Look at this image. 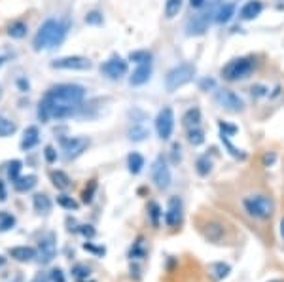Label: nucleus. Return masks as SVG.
Listing matches in <instances>:
<instances>
[{"label": "nucleus", "instance_id": "f257e3e1", "mask_svg": "<svg viewBox=\"0 0 284 282\" xmlns=\"http://www.w3.org/2000/svg\"><path fill=\"white\" fill-rule=\"evenodd\" d=\"M86 98V89L78 84H61L51 87L38 104V120L48 123L51 120H66L74 116Z\"/></svg>", "mask_w": 284, "mask_h": 282}, {"label": "nucleus", "instance_id": "f03ea898", "mask_svg": "<svg viewBox=\"0 0 284 282\" xmlns=\"http://www.w3.org/2000/svg\"><path fill=\"white\" fill-rule=\"evenodd\" d=\"M64 36H66V25L57 19H46L32 38V49L46 51V49L57 48L64 40Z\"/></svg>", "mask_w": 284, "mask_h": 282}, {"label": "nucleus", "instance_id": "7ed1b4c3", "mask_svg": "<svg viewBox=\"0 0 284 282\" xmlns=\"http://www.w3.org/2000/svg\"><path fill=\"white\" fill-rule=\"evenodd\" d=\"M193 76H195V66L191 63H182V64L174 66V68H171L167 72V76H165V89L169 93L178 91L180 87L188 86L193 80Z\"/></svg>", "mask_w": 284, "mask_h": 282}, {"label": "nucleus", "instance_id": "20e7f679", "mask_svg": "<svg viewBox=\"0 0 284 282\" xmlns=\"http://www.w3.org/2000/svg\"><path fill=\"white\" fill-rule=\"evenodd\" d=\"M243 207L256 220H267L273 216L275 205L267 195H248L243 199Z\"/></svg>", "mask_w": 284, "mask_h": 282}, {"label": "nucleus", "instance_id": "39448f33", "mask_svg": "<svg viewBox=\"0 0 284 282\" xmlns=\"http://www.w3.org/2000/svg\"><path fill=\"white\" fill-rule=\"evenodd\" d=\"M254 57H239V59H231L222 68V78L227 82H239L248 78L252 70H254Z\"/></svg>", "mask_w": 284, "mask_h": 282}, {"label": "nucleus", "instance_id": "423d86ee", "mask_svg": "<svg viewBox=\"0 0 284 282\" xmlns=\"http://www.w3.org/2000/svg\"><path fill=\"white\" fill-rule=\"evenodd\" d=\"M156 131L161 140H169L174 131V112L171 106L161 108L156 118Z\"/></svg>", "mask_w": 284, "mask_h": 282}, {"label": "nucleus", "instance_id": "0eeeda50", "mask_svg": "<svg viewBox=\"0 0 284 282\" xmlns=\"http://www.w3.org/2000/svg\"><path fill=\"white\" fill-rule=\"evenodd\" d=\"M51 68L55 70H89L91 61L82 55H68V57H59L50 63Z\"/></svg>", "mask_w": 284, "mask_h": 282}, {"label": "nucleus", "instance_id": "6e6552de", "mask_svg": "<svg viewBox=\"0 0 284 282\" xmlns=\"http://www.w3.org/2000/svg\"><path fill=\"white\" fill-rule=\"evenodd\" d=\"M152 182L159 189H167L171 186V169L163 157H158L152 163Z\"/></svg>", "mask_w": 284, "mask_h": 282}, {"label": "nucleus", "instance_id": "1a4fd4ad", "mask_svg": "<svg viewBox=\"0 0 284 282\" xmlns=\"http://www.w3.org/2000/svg\"><path fill=\"white\" fill-rule=\"evenodd\" d=\"M216 12L212 10H207V12H201L197 15H193L188 25H186V32L188 36H199V34H205V31H209V25H210V17L214 15Z\"/></svg>", "mask_w": 284, "mask_h": 282}, {"label": "nucleus", "instance_id": "9d476101", "mask_svg": "<svg viewBox=\"0 0 284 282\" xmlns=\"http://www.w3.org/2000/svg\"><path fill=\"white\" fill-rule=\"evenodd\" d=\"M55 254H57V239L53 233H48L38 243L36 258L40 263H50V261H53Z\"/></svg>", "mask_w": 284, "mask_h": 282}, {"label": "nucleus", "instance_id": "9b49d317", "mask_svg": "<svg viewBox=\"0 0 284 282\" xmlns=\"http://www.w3.org/2000/svg\"><path fill=\"white\" fill-rule=\"evenodd\" d=\"M216 102L229 112H243L245 110V102L237 93L229 91V89H220L216 91Z\"/></svg>", "mask_w": 284, "mask_h": 282}, {"label": "nucleus", "instance_id": "f8f14e48", "mask_svg": "<svg viewBox=\"0 0 284 282\" xmlns=\"http://www.w3.org/2000/svg\"><path fill=\"white\" fill-rule=\"evenodd\" d=\"M184 220V209L180 197H171L167 203V212H165V223L169 227H178Z\"/></svg>", "mask_w": 284, "mask_h": 282}, {"label": "nucleus", "instance_id": "ddd939ff", "mask_svg": "<svg viewBox=\"0 0 284 282\" xmlns=\"http://www.w3.org/2000/svg\"><path fill=\"white\" fill-rule=\"evenodd\" d=\"M100 72L110 80H120L127 74V61L120 59V57H112L104 64H100Z\"/></svg>", "mask_w": 284, "mask_h": 282}, {"label": "nucleus", "instance_id": "4468645a", "mask_svg": "<svg viewBox=\"0 0 284 282\" xmlns=\"http://www.w3.org/2000/svg\"><path fill=\"white\" fill-rule=\"evenodd\" d=\"M87 148H89V138L86 136H74V138H68L66 142H64V157L66 159H76V157H80L84 152H86Z\"/></svg>", "mask_w": 284, "mask_h": 282}, {"label": "nucleus", "instance_id": "2eb2a0df", "mask_svg": "<svg viewBox=\"0 0 284 282\" xmlns=\"http://www.w3.org/2000/svg\"><path fill=\"white\" fill-rule=\"evenodd\" d=\"M150 76H152V66H150V63L138 64L135 70H133V74H131V78H129V84H131V86H144V84L150 80Z\"/></svg>", "mask_w": 284, "mask_h": 282}, {"label": "nucleus", "instance_id": "dca6fc26", "mask_svg": "<svg viewBox=\"0 0 284 282\" xmlns=\"http://www.w3.org/2000/svg\"><path fill=\"white\" fill-rule=\"evenodd\" d=\"M263 10V4H261V0H248L247 4L241 8V19L243 21H252V19H256L259 13Z\"/></svg>", "mask_w": 284, "mask_h": 282}, {"label": "nucleus", "instance_id": "f3484780", "mask_svg": "<svg viewBox=\"0 0 284 282\" xmlns=\"http://www.w3.org/2000/svg\"><path fill=\"white\" fill-rule=\"evenodd\" d=\"M38 142H40V131H38L36 125H31V127H27L25 133H23V138H21V150H32V148L36 146Z\"/></svg>", "mask_w": 284, "mask_h": 282}, {"label": "nucleus", "instance_id": "a211bd4d", "mask_svg": "<svg viewBox=\"0 0 284 282\" xmlns=\"http://www.w3.org/2000/svg\"><path fill=\"white\" fill-rule=\"evenodd\" d=\"M10 256L17 261H32L36 258V250L31 246H13L10 248Z\"/></svg>", "mask_w": 284, "mask_h": 282}, {"label": "nucleus", "instance_id": "6ab92c4d", "mask_svg": "<svg viewBox=\"0 0 284 282\" xmlns=\"http://www.w3.org/2000/svg\"><path fill=\"white\" fill-rule=\"evenodd\" d=\"M209 273L216 281H223V279L229 277L231 265H229V263H223V261H216V263H210L209 265Z\"/></svg>", "mask_w": 284, "mask_h": 282}, {"label": "nucleus", "instance_id": "aec40b11", "mask_svg": "<svg viewBox=\"0 0 284 282\" xmlns=\"http://www.w3.org/2000/svg\"><path fill=\"white\" fill-rule=\"evenodd\" d=\"M233 13H235V4L227 2V4H222V6L218 8V12L214 13V19H216V23L225 25V23H229V21H231Z\"/></svg>", "mask_w": 284, "mask_h": 282}, {"label": "nucleus", "instance_id": "412c9836", "mask_svg": "<svg viewBox=\"0 0 284 282\" xmlns=\"http://www.w3.org/2000/svg\"><path fill=\"white\" fill-rule=\"evenodd\" d=\"M38 178L34 174H27V176H19L15 182H13V188L17 189V191H21V193H25V191H31L34 186H36Z\"/></svg>", "mask_w": 284, "mask_h": 282}, {"label": "nucleus", "instance_id": "4be33fe9", "mask_svg": "<svg viewBox=\"0 0 284 282\" xmlns=\"http://www.w3.org/2000/svg\"><path fill=\"white\" fill-rule=\"evenodd\" d=\"M220 140H222V144L225 146V150L229 152V156H231V157H235V159H241V161L247 159V154H245L241 148L235 146L233 142L229 140V135H225V133H220Z\"/></svg>", "mask_w": 284, "mask_h": 282}, {"label": "nucleus", "instance_id": "5701e85b", "mask_svg": "<svg viewBox=\"0 0 284 282\" xmlns=\"http://www.w3.org/2000/svg\"><path fill=\"white\" fill-rule=\"evenodd\" d=\"M32 205H34V210L40 212V214H48L51 210L50 197L44 195V193H36V195L32 197Z\"/></svg>", "mask_w": 284, "mask_h": 282}, {"label": "nucleus", "instance_id": "b1692460", "mask_svg": "<svg viewBox=\"0 0 284 282\" xmlns=\"http://www.w3.org/2000/svg\"><path fill=\"white\" fill-rule=\"evenodd\" d=\"M51 182L53 186L57 188V189H68L70 188V178H68V174L63 171H51Z\"/></svg>", "mask_w": 284, "mask_h": 282}, {"label": "nucleus", "instance_id": "393cba45", "mask_svg": "<svg viewBox=\"0 0 284 282\" xmlns=\"http://www.w3.org/2000/svg\"><path fill=\"white\" fill-rule=\"evenodd\" d=\"M127 167H129V172H131V174H138V172L142 171V167H144V157H142L138 152L129 154V157H127Z\"/></svg>", "mask_w": 284, "mask_h": 282}, {"label": "nucleus", "instance_id": "a878e982", "mask_svg": "<svg viewBox=\"0 0 284 282\" xmlns=\"http://www.w3.org/2000/svg\"><path fill=\"white\" fill-rule=\"evenodd\" d=\"M182 122L188 129H193V127H199L201 125V110L199 108H189V110L184 114Z\"/></svg>", "mask_w": 284, "mask_h": 282}, {"label": "nucleus", "instance_id": "bb28decb", "mask_svg": "<svg viewBox=\"0 0 284 282\" xmlns=\"http://www.w3.org/2000/svg\"><path fill=\"white\" fill-rule=\"evenodd\" d=\"M188 140L191 146H201L205 142V133L201 127H193V129H188Z\"/></svg>", "mask_w": 284, "mask_h": 282}, {"label": "nucleus", "instance_id": "cd10ccee", "mask_svg": "<svg viewBox=\"0 0 284 282\" xmlns=\"http://www.w3.org/2000/svg\"><path fill=\"white\" fill-rule=\"evenodd\" d=\"M15 131H17V125H15L12 120H8V118H2V116H0V136H2V138L12 136Z\"/></svg>", "mask_w": 284, "mask_h": 282}, {"label": "nucleus", "instance_id": "c85d7f7f", "mask_svg": "<svg viewBox=\"0 0 284 282\" xmlns=\"http://www.w3.org/2000/svg\"><path fill=\"white\" fill-rule=\"evenodd\" d=\"M180 10H182V0H167L165 2V15H167V19L176 17L180 13Z\"/></svg>", "mask_w": 284, "mask_h": 282}, {"label": "nucleus", "instance_id": "c756f323", "mask_svg": "<svg viewBox=\"0 0 284 282\" xmlns=\"http://www.w3.org/2000/svg\"><path fill=\"white\" fill-rule=\"evenodd\" d=\"M8 34L12 38H23L27 34V25L23 21H15V23L10 25V29H8Z\"/></svg>", "mask_w": 284, "mask_h": 282}, {"label": "nucleus", "instance_id": "7c9ffc66", "mask_svg": "<svg viewBox=\"0 0 284 282\" xmlns=\"http://www.w3.org/2000/svg\"><path fill=\"white\" fill-rule=\"evenodd\" d=\"M207 227H209V229H207V237H209L212 243H218L223 235V227L220 223H209Z\"/></svg>", "mask_w": 284, "mask_h": 282}, {"label": "nucleus", "instance_id": "2f4dec72", "mask_svg": "<svg viewBox=\"0 0 284 282\" xmlns=\"http://www.w3.org/2000/svg\"><path fill=\"white\" fill-rule=\"evenodd\" d=\"M131 259H142L146 256V246L142 243V239H136V243L131 246V252H129Z\"/></svg>", "mask_w": 284, "mask_h": 282}, {"label": "nucleus", "instance_id": "473e14b6", "mask_svg": "<svg viewBox=\"0 0 284 282\" xmlns=\"http://www.w3.org/2000/svg\"><path fill=\"white\" fill-rule=\"evenodd\" d=\"M195 167H197V172L201 176H207L210 171H212V161L209 159V156H201L195 163Z\"/></svg>", "mask_w": 284, "mask_h": 282}, {"label": "nucleus", "instance_id": "72a5a7b5", "mask_svg": "<svg viewBox=\"0 0 284 282\" xmlns=\"http://www.w3.org/2000/svg\"><path fill=\"white\" fill-rule=\"evenodd\" d=\"M148 214H150V220H152V225L158 227L159 225V220H161V207L158 203H150L148 205Z\"/></svg>", "mask_w": 284, "mask_h": 282}, {"label": "nucleus", "instance_id": "f704fd0d", "mask_svg": "<svg viewBox=\"0 0 284 282\" xmlns=\"http://www.w3.org/2000/svg\"><path fill=\"white\" fill-rule=\"evenodd\" d=\"M21 167H23V163L19 159H13L10 161V165H8V178L15 182L17 178H19V172H21Z\"/></svg>", "mask_w": 284, "mask_h": 282}, {"label": "nucleus", "instance_id": "c9c22d12", "mask_svg": "<svg viewBox=\"0 0 284 282\" xmlns=\"http://www.w3.org/2000/svg\"><path fill=\"white\" fill-rule=\"evenodd\" d=\"M15 225V218L8 212H0V231H10Z\"/></svg>", "mask_w": 284, "mask_h": 282}, {"label": "nucleus", "instance_id": "e433bc0d", "mask_svg": "<svg viewBox=\"0 0 284 282\" xmlns=\"http://www.w3.org/2000/svg\"><path fill=\"white\" fill-rule=\"evenodd\" d=\"M129 59L136 64H144V63H150L152 59V53L150 51H133L131 55H129Z\"/></svg>", "mask_w": 284, "mask_h": 282}, {"label": "nucleus", "instance_id": "4c0bfd02", "mask_svg": "<svg viewBox=\"0 0 284 282\" xmlns=\"http://www.w3.org/2000/svg\"><path fill=\"white\" fill-rule=\"evenodd\" d=\"M57 203L61 205L63 209H66V210H76V209H78V203H76L72 197H68V195H59V197H57Z\"/></svg>", "mask_w": 284, "mask_h": 282}, {"label": "nucleus", "instance_id": "58836bf2", "mask_svg": "<svg viewBox=\"0 0 284 282\" xmlns=\"http://www.w3.org/2000/svg\"><path fill=\"white\" fill-rule=\"evenodd\" d=\"M148 136V131L144 129V127H138V125H135L131 131H129V138L131 140H144Z\"/></svg>", "mask_w": 284, "mask_h": 282}, {"label": "nucleus", "instance_id": "ea45409f", "mask_svg": "<svg viewBox=\"0 0 284 282\" xmlns=\"http://www.w3.org/2000/svg\"><path fill=\"white\" fill-rule=\"evenodd\" d=\"M95 189H97V182L91 180V182H89V188L84 189V195H82V201H84L86 205H89V203L93 201V193H95Z\"/></svg>", "mask_w": 284, "mask_h": 282}, {"label": "nucleus", "instance_id": "a19ab883", "mask_svg": "<svg viewBox=\"0 0 284 282\" xmlns=\"http://www.w3.org/2000/svg\"><path fill=\"white\" fill-rule=\"evenodd\" d=\"M72 275H74L78 281L87 279V277H89V267H87V265H76L74 269H72Z\"/></svg>", "mask_w": 284, "mask_h": 282}, {"label": "nucleus", "instance_id": "79ce46f5", "mask_svg": "<svg viewBox=\"0 0 284 282\" xmlns=\"http://www.w3.org/2000/svg\"><path fill=\"white\" fill-rule=\"evenodd\" d=\"M87 25H102V15L99 12H89L86 15Z\"/></svg>", "mask_w": 284, "mask_h": 282}, {"label": "nucleus", "instance_id": "37998d69", "mask_svg": "<svg viewBox=\"0 0 284 282\" xmlns=\"http://www.w3.org/2000/svg\"><path fill=\"white\" fill-rule=\"evenodd\" d=\"M44 157H46L48 163H55V161H57V152H55V148L46 146V150H44Z\"/></svg>", "mask_w": 284, "mask_h": 282}, {"label": "nucleus", "instance_id": "c03bdc74", "mask_svg": "<svg viewBox=\"0 0 284 282\" xmlns=\"http://www.w3.org/2000/svg\"><path fill=\"white\" fill-rule=\"evenodd\" d=\"M218 127H220V133H225V135H229V136L237 133V127H235V125H227V123L222 122Z\"/></svg>", "mask_w": 284, "mask_h": 282}, {"label": "nucleus", "instance_id": "a18cd8bd", "mask_svg": "<svg viewBox=\"0 0 284 282\" xmlns=\"http://www.w3.org/2000/svg\"><path fill=\"white\" fill-rule=\"evenodd\" d=\"M84 250H87V252H93V254H97V256H104V248H97V246H93L91 243H84Z\"/></svg>", "mask_w": 284, "mask_h": 282}, {"label": "nucleus", "instance_id": "49530a36", "mask_svg": "<svg viewBox=\"0 0 284 282\" xmlns=\"http://www.w3.org/2000/svg\"><path fill=\"white\" fill-rule=\"evenodd\" d=\"M51 281L53 282H64V275L61 269H53L51 271Z\"/></svg>", "mask_w": 284, "mask_h": 282}, {"label": "nucleus", "instance_id": "de8ad7c7", "mask_svg": "<svg viewBox=\"0 0 284 282\" xmlns=\"http://www.w3.org/2000/svg\"><path fill=\"white\" fill-rule=\"evenodd\" d=\"M275 159H277L275 154H265V156H263V165H265V167H271L273 163H275Z\"/></svg>", "mask_w": 284, "mask_h": 282}, {"label": "nucleus", "instance_id": "09e8293b", "mask_svg": "<svg viewBox=\"0 0 284 282\" xmlns=\"http://www.w3.org/2000/svg\"><path fill=\"white\" fill-rule=\"evenodd\" d=\"M80 231L86 235V237H93V235H95V229H93L91 225H82V229H80Z\"/></svg>", "mask_w": 284, "mask_h": 282}, {"label": "nucleus", "instance_id": "8fccbe9b", "mask_svg": "<svg viewBox=\"0 0 284 282\" xmlns=\"http://www.w3.org/2000/svg\"><path fill=\"white\" fill-rule=\"evenodd\" d=\"M201 87L207 91V89H210V87H214V82H212V80H203V82H201Z\"/></svg>", "mask_w": 284, "mask_h": 282}, {"label": "nucleus", "instance_id": "3c124183", "mask_svg": "<svg viewBox=\"0 0 284 282\" xmlns=\"http://www.w3.org/2000/svg\"><path fill=\"white\" fill-rule=\"evenodd\" d=\"M205 4V0H189V6L191 8H201Z\"/></svg>", "mask_w": 284, "mask_h": 282}, {"label": "nucleus", "instance_id": "603ef678", "mask_svg": "<svg viewBox=\"0 0 284 282\" xmlns=\"http://www.w3.org/2000/svg\"><path fill=\"white\" fill-rule=\"evenodd\" d=\"M31 282H48V279H46L44 275H36V277H34V279H32Z\"/></svg>", "mask_w": 284, "mask_h": 282}, {"label": "nucleus", "instance_id": "864d4df0", "mask_svg": "<svg viewBox=\"0 0 284 282\" xmlns=\"http://www.w3.org/2000/svg\"><path fill=\"white\" fill-rule=\"evenodd\" d=\"M0 201H6V191H4V186L0 182Z\"/></svg>", "mask_w": 284, "mask_h": 282}, {"label": "nucleus", "instance_id": "5fc2aeb1", "mask_svg": "<svg viewBox=\"0 0 284 282\" xmlns=\"http://www.w3.org/2000/svg\"><path fill=\"white\" fill-rule=\"evenodd\" d=\"M19 87H21V89H29V82H25V80H19Z\"/></svg>", "mask_w": 284, "mask_h": 282}, {"label": "nucleus", "instance_id": "6e6d98bb", "mask_svg": "<svg viewBox=\"0 0 284 282\" xmlns=\"http://www.w3.org/2000/svg\"><path fill=\"white\" fill-rule=\"evenodd\" d=\"M281 237L284 239V218L281 220Z\"/></svg>", "mask_w": 284, "mask_h": 282}, {"label": "nucleus", "instance_id": "4d7b16f0", "mask_svg": "<svg viewBox=\"0 0 284 282\" xmlns=\"http://www.w3.org/2000/svg\"><path fill=\"white\" fill-rule=\"evenodd\" d=\"M271 282H284V281H271Z\"/></svg>", "mask_w": 284, "mask_h": 282}, {"label": "nucleus", "instance_id": "13d9d810", "mask_svg": "<svg viewBox=\"0 0 284 282\" xmlns=\"http://www.w3.org/2000/svg\"><path fill=\"white\" fill-rule=\"evenodd\" d=\"M0 98H2V89H0Z\"/></svg>", "mask_w": 284, "mask_h": 282}, {"label": "nucleus", "instance_id": "bf43d9fd", "mask_svg": "<svg viewBox=\"0 0 284 282\" xmlns=\"http://www.w3.org/2000/svg\"><path fill=\"white\" fill-rule=\"evenodd\" d=\"M91 282H93V281H91Z\"/></svg>", "mask_w": 284, "mask_h": 282}]
</instances>
